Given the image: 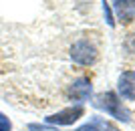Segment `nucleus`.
Returning a JSON list of instances; mask_svg holds the SVG:
<instances>
[{
	"label": "nucleus",
	"instance_id": "4",
	"mask_svg": "<svg viewBox=\"0 0 135 131\" xmlns=\"http://www.w3.org/2000/svg\"><path fill=\"white\" fill-rule=\"evenodd\" d=\"M117 91L123 99L135 101V71H125V73L119 75Z\"/></svg>",
	"mask_w": 135,
	"mask_h": 131
},
{
	"label": "nucleus",
	"instance_id": "1",
	"mask_svg": "<svg viewBox=\"0 0 135 131\" xmlns=\"http://www.w3.org/2000/svg\"><path fill=\"white\" fill-rule=\"evenodd\" d=\"M95 107L101 109V111H105L107 115H111V117H115V119L119 121H131V113L127 111V109L121 105V101H119V97L115 95V93H101V95H97L95 97Z\"/></svg>",
	"mask_w": 135,
	"mask_h": 131
},
{
	"label": "nucleus",
	"instance_id": "2",
	"mask_svg": "<svg viewBox=\"0 0 135 131\" xmlns=\"http://www.w3.org/2000/svg\"><path fill=\"white\" fill-rule=\"evenodd\" d=\"M71 59H73L77 65H93L97 61V48L91 45L89 40H77L71 48Z\"/></svg>",
	"mask_w": 135,
	"mask_h": 131
},
{
	"label": "nucleus",
	"instance_id": "9",
	"mask_svg": "<svg viewBox=\"0 0 135 131\" xmlns=\"http://www.w3.org/2000/svg\"><path fill=\"white\" fill-rule=\"evenodd\" d=\"M10 127H12L10 119H8L6 115H2V113H0V131H10Z\"/></svg>",
	"mask_w": 135,
	"mask_h": 131
},
{
	"label": "nucleus",
	"instance_id": "8",
	"mask_svg": "<svg viewBox=\"0 0 135 131\" xmlns=\"http://www.w3.org/2000/svg\"><path fill=\"white\" fill-rule=\"evenodd\" d=\"M103 12H105V20H107V24H109V26H115V20H113V12H111V8H109L107 0H103Z\"/></svg>",
	"mask_w": 135,
	"mask_h": 131
},
{
	"label": "nucleus",
	"instance_id": "10",
	"mask_svg": "<svg viewBox=\"0 0 135 131\" xmlns=\"http://www.w3.org/2000/svg\"><path fill=\"white\" fill-rule=\"evenodd\" d=\"M28 131H56L51 127H42V125H28Z\"/></svg>",
	"mask_w": 135,
	"mask_h": 131
},
{
	"label": "nucleus",
	"instance_id": "5",
	"mask_svg": "<svg viewBox=\"0 0 135 131\" xmlns=\"http://www.w3.org/2000/svg\"><path fill=\"white\" fill-rule=\"evenodd\" d=\"M69 95L75 99V101H87V99L91 97V81L89 79H77L71 85V89H69Z\"/></svg>",
	"mask_w": 135,
	"mask_h": 131
},
{
	"label": "nucleus",
	"instance_id": "7",
	"mask_svg": "<svg viewBox=\"0 0 135 131\" xmlns=\"http://www.w3.org/2000/svg\"><path fill=\"white\" fill-rule=\"evenodd\" d=\"M105 129H109V123H105L99 117H95L91 123H87V125L79 127V129H75V131H105Z\"/></svg>",
	"mask_w": 135,
	"mask_h": 131
},
{
	"label": "nucleus",
	"instance_id": "6",
	"mask_svg": "<svg viewBox=\"0 0 135 131\" xmlns=\"http://www.w3.org/2000/svg\"><path fill=\"white\" fill-rule=\"evenodd\" d=\"M113 4L121 22L127 24L135 18V0H113Z\"/></svg>",
	"mask_w": 135,
	"mask_h": 131
},
{
	"label": "nucleus",
	"instance_id": "3",
	"mask_svg": "<svg viewBox=\"0 0 135 131\" xmlns=\"http://www.w3.org/2000/svg\"><path fill=\"white\" fill-rule=\"evenodd\" d=\"M83 113H85V109L81 107V105H77V107H67V109H62V111H59V113H55V115H49V117H46V123L71 125V123H75L77 119H81Z\"/></svg>",
	"mask_w": 135,
	"mask_h": 131
}]
</instances>
